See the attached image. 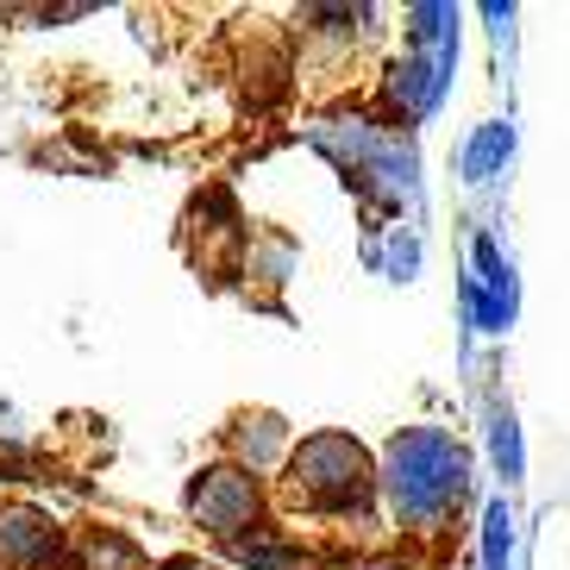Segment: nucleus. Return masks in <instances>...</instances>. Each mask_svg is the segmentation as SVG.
I'll return each mask as SVG.
<instances>
[{
	"label": "nucleus",
	"instance_id": "nucleus-1",
	"mask_svg": "<svg viewBox=\"0 0 570 570\" xmlns=\"http://www.w3.org/2000/svg\"><path fill=\"white\" fill-rule=\"evenodd\" d=\"M188 508H195V520H207L214 533H233L238 520L252 514V483H245L238 470H207L202 483H195V495H188Z\"/></svg>",
	"mask_w": 570,
	"mask_h": 570
},
{
	"label": "nucleus",
	"instance_id": "nucleus-2",
	"mask_svg": "<svg viewBox=\"0 0 570 570\" xmlns=\"http://www.w3.org/2000/svg\"><path fill=\"white\" fill-rule=\"evenodd\" d=\"M51 527H45V514H32V508H13V514L0 520V552H7V564H45L51 558Z\"/></svg>",
	"mask_w": 570,
	"mask_h": 570
}]
</instances>
